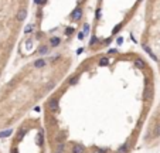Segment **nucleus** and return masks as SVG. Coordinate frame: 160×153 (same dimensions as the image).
<instances>
[{"label": "nucleus", "instance_id": "nucleus-1", "mask_svg": "<svg viewBox=\"0 0 160 153\" xmlns=\"http://www.w3.org/2000/svg\"><path fill=\"white\" fill-rule=\"evenodd\" d=\"M81 17H82V10H81V9H75V10L72 11L71 18H72V20H79Z\"/></svg>", "mask_w": 160, "mask_h": 153}, {"label": "nucleus", "instance_id": "nucleus-2", "mask_svg": "<svg viewBox=\"0 0 160 153\" xmlns=\"http://www.w3.org/2000/svg\"><path fill=\"white\" fill-rule=\"evenodd\" d=\"M48 108H50L51 112H55V111L58 109V102L55 99H51L50 102H48Z\"/></svg>", "mask_w": 160, "mask_h": 153}, {"label": "nucleus", "instance_id": "nucleus-3", "mask_svg": "<svg viewBox=\"0 0 160 153\" xmlns=\"http://www.w3.org/2000/svg\"><path fill=\"white\" fill-rule=\"evenodd\" d=\"M135 67L139 68V70H143V68L146 67V64H145V61H143V60L138 58V60H135Z\"/></svg>", "mask_w": 160, "mask_h": 153}, {"label": "nucleus", "instance_id": "nucleus-4", "mask_svg": "<svg viewBox=\"0 0 160 153\" xmlns=\"http://www.w3.org/2000/svg\"><path fill=\"white\" fill-rule=\"evenodd\" d=\"M43 67H45V60L40 58V60L34 61V68H43Z\"/></svg>", "mask_w": 160, "mask_h": 153}, {"label": "nucleus", "instance_id": "nucleus-5", "mask_svg": "<svg viewBox=\"0 0 160 153\" xmlns=\"http://www.w3.org/2000/svg\"><path fill=\"white\" fill-rule=\"evenodd\" d=\"M84 146H81V145H75L74 147H72V153H84Z\"/></svg>", "mask_w": 160, "mask_h": 153}, {"label": "nucleus", "instance_id": "nucleus-6", "mask_svg": "<svg viewBox=\"0 0 160 153\" xmlns=\"http://www.w3.org/2000/svg\"><path fill=\"white\" fill-rule=\"evenodd\" d=\"M26 14H27V11L26 10H20L18 11V14H17V20L18 21H23V20L26 18Z\"/></svg>", "mask_w": 160, "mask_h": 153}, {"label": "nucleus", "instance_id": "nucleus-7", "mask_svg": "<svg viewBox=\"0 0 160 153\" xmlns=\"http://www.w3.org/2000/svg\"><path fill=\"white\" fill-rule=\"evenodd\" d=\"M50 43H51V47H57L61 43V40H60V37H53Z\"/></svg>", "mask_w": 160, "mask_h": 153}, {"label": "nucleus", "instance_id": "nucleus-8", "mask_svg": "<svg viewBox=\"0 0 160 153\" xmlns=\"http://www.w3.org/2000/svg\"><path fill=\"white\" fill-rule=\"evenodd\" d=\"M143 48H145V51H146L147 54H149L150 57H152V60H157V58H156V55H154V54L152 53V50H150V47H147V46H143Z\"/></svg>", "mask_w": 160, "mask_h": 153}, {"label": "nucleus", "instance_id": "nucleus-9", "mask_svg": "<svg viewBox=\"0 0 160 153\" xmlns=\"http://www.w3.org/2000/svg\"><path fill=\"white\" fill-rule=\"evenodd\" d=\"M11 133H13V130H11V129H7V130H3V132H0V138H7V136H10Z\"/></svg>", "mask_w": 160, "mask_h": 153}, {"label": "nucleus", "instance_id": "nucleus-10", "mask_svg": "<svg viewBox=\"0 0 160 153\" xmlns=\"http://www.w3.org/2000/svg\"><path fill=\"white\" fill-rule=\"evenodd\" d=\"M108 64H109L108 58H101V61H99V65H101V67H106Z\"/></svg>", "mask_w": 160, "mask_h": 153}, {"label": "nucleus", "instance_id": "nucleus-11", "mask_svg": "<svg viewBox=\"0 0 160 153\" xmlns=\"http://www.w3.org/2000/svg\"><path fill=\"white\" fill-rule=\"evenodd\" d=\"M128 152V145H123L119 147V153H126Z\"/></svg>", "mask_w": 160, "mask_h": 153}, {"label": "nucleus", "instance_id": "nucleus-12", "mask_svg": "<svg viewBox=\"0 0 160 153\" xmlns=\"http://www.w3.org/2000/svg\"><path fill=\"white\" fill-rule=\"evenodd\" d=\"M37 143H38V145H41V143H43V133H41V132L37 135Z\"/></svg>", "mask_w": 160, "mask_h": 153}, {"label": "nucleus", "instance_id": "nucleus-13", "mask_svg": "<svg viewBox=\"0 0 160 153\" xmlns=\"http://www.w3.org/2000/svg\"><path fill=\"white\" fill-rule=\"evenodd\" d=\"M154 136H160V123L156 125V128H154Z\"/></svg>", "mask_w": 160, "mask_h": 153}, {"label": "nucleus", "instance_id": "nucleus-14", "mask_svg": "<svg viewBox=\"0 0 160 153\" xmlns=\"http://www.w3.org/2000/svg\"><path fill=\"white\" fill-rule=\"evenodd\" d=\"M77 81H78V77L75 75V77H72V78L70 79V84H71V85H75V84H77Z\"/></svg>", "mask_w": 160, "mask_h": 153}, {"label": "nucleus", "instance_id": "nucleus-15", "mask_svg": "<svg viewBox=\"0 0 160 153\" xmlns=\"http://www.w3.org/2000/svg\"><path fill=\"white\" fill-rule=\"evenodd\" d=\"M57 152H64V145H62V143H60V145H58V147H57Z\"/></svg>", "mask_w": 160, "mask_h": 153}, {"label": "nucleus", "instance_id": "nucleus-16", "mask_svg": "<svg viewBox=\"0 0 160 153\" xmlns=\"http://www.w3.org/2000/svg\"><path fill=\"white\" fill-rule=\"evenodd\" d=\"M30 31H33V26H29V27H26V30H24L26 34H29Z\"/></svg>", "mask_w": 160, "mask_h": 153}, {"label": "nucleus", "instance_id": "nucleus-17", "mask_svg": "<svg viewBox=\"0 0 160 153\" xmlns=\"http://www.w3.org/2000/svg\"><path fill=\"white\" fill-rule=\"evenodd\" d=\"M72 33H74V30H72V29H67V30H65V34H67V36H71Z\"/></svg>", "mask_w": 160, "mask_h": 153}, {"label": "nucleus", "instance_id": "nucleus-18", "mask_svg": "<svg viewBox=\"0 0 160 153\" xmlns=\"http://www.w3.org/2000/svg\"><path fill=\"white\" fill-rule=\"evenodd\" d=\"M40 53H48V48H47V47H41V50H40Z\"/></svg>", "mask_w": 160, "mask_h": 153}, {"label": "nucleus", "instance_id": "nucleus-19", "mask_svg": "<svg viewBox=\"0 0 160 153\" xmlns=\"http://www.w3.org/2000/svg\"><path fill=\"white\" fill-rule=\"evenodd\" d=\"M95 153H106V150H103V149H98V150H95Z\"/></svg>", "mask_w": 160, "mask_h": 153}, {"label": "nucleus", "instance_id": "nucleus-20", "mask_svg": "<svg viewBox=\"0 0 160 153\" xmlns=\"http://www.w3.org/2000/svg\"><path fill=\"white\" fill-rule=\"evenodd\" d=\"M95 43H96V38H95V37H94V38L91 40V41H89V44H91V46H94V44H95Z\"/></svg>", "mask_w": 160, "mask_h": 153}, {"label": "nucleus", "instance_id": "nucleus-21", "mask_svg": "<svg viewBox=\"0 0 160 153\" xmlns=\"http://www.w3.org/2000/svg\"><path fill=\"white\" fill-rule=\"evenodd\" d=\"M119 30H121V26H116V27H115V30H113V33H118Z\"/></svg>", "mask_w": 160, "mask_h": 153}, {"label": "nucleus", "instance_id": "nucleus-22", "mask_svg": "<svg viewBox=\"0 0 160 153\" xmlns=\"http://www.w3.org/2000/svg\"><path fill=\"white\" fill-rule=\"evenodd\" d=\"M78 38H79V40L84 38V33H79V34H78Z\"/></svg>", "mask_w": 160, "mask_h": 153}, {"label": "nucleus", "instance_id": "nucleus-23", "mask_svg": "<svg viewBox=\"0 0 160 153\" xmlns=\"http://www.w3.org/2000/svg\"><path fill=\"white\" fill-rule=\"evenodd\" d=\"M96 17H98V18L101 17V10H98V11H96Z\"/></svg>", "mask_w": 160, "mask_h": 153}, {"label": "nucleus", "instance_id": "nucleus-24", "mask_svg": "<svg viewBox=\"0 0 160 153\" xmlns=\"http://www.w3.org/2000/svg\"><path fill=\"white\" fill-rule=\"evenodd\" d=\"M45 2H47V0H40V4H44Z\"/></svg>", "mask_w": 160, "mask_h": 153}, {"label": "nucleus", "instance_id": "nucleus-25", "mask_svg": "<svg viewBox=\"0 0 160 153\" xmlns=\"http://www.w3.org/2000/svg\"><path fill=\"white\" fill-rule=\"evenodd\" d=\"M11 153H18V150L17 149H13V152H11Z\"/></svg>", "mask_w": 160, "mask_h": 153}, {"label": "nucleus", "instance_id": "nucleus-26", "mask_svg": "<svg viewBox=\"0 0 160 153\" xmlns=\"http://www.w3.org/2000/svg\"><path fill=\"white\" fill-rule=\"evenodd\" d=\"M34 3H36V4H40V0H34Z\"/></svg>", "mask_w": 160, "mask_h": 153}, {"label": "nucleus", "instance_id": "nucleus-27", "mask_svg": "<svg viewBox=\"0 0 160 153\" xmlns=\"http://www.w3.org/2000/svg\"><path fill=\"white\" fill-rule=\"evenodd\" d=\"M57 153H61V152H57Z\"/></svg>", "mask_w": 160, "mask_h": 153}]
</instances>
